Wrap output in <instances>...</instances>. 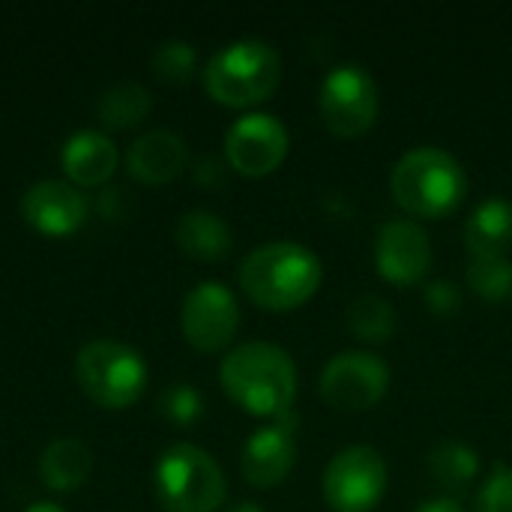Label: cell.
Returning a JSON list of instances; mask_svg holds the SVG:
<instances>
[{"mask_svg":"<svg viewBox=\"0 0 512 512\" xmlns=\"http://www.w3.org/2000/svg\"><path fill=\"white\" fill-rule=\"evenodd\" d=\"M297 417L285 414L279 417L273 426L258 429L240 453V471L243 480L252 489H273L279 483H285V477L291 474L294 462H297Z\"/></svg>","mask_w":512,"mask_h":512,"instance_id":"cell-13","label":"cell"},{"mask_svg":"<svg viewBox=\"0 0 512 512\" xmlns=\"http://www.w3.org/2000/svg\"><path fill=\"white\" fill-rule=\"evenodd\" d=\"M282 81V60L261 39H237L219 48L207 69L204 87L213 102L228 108H252L273 96Z\"/></svg>","mask_w":512,"mask_h":512,"instance_id":"cell-4","label":"cell"},{"mask_svg":"<svg viewBox=\"0 0 512 512\" xmlns=\"http://www.w3.org/2000/svg\"><path fill=\"white\" fill-rule=\"evenodd\" d=\"M93 474V453L75 438H60L39 456V480L51 492H75Z\"/></svg>","mask_w":512,"mask_h":512,"instance_id":"cell-18","label":"cell"},{"mask_svg":"<svg viewBox=\"0 0 512 512\" xmlns=\"http://www.w3.org/2000/svg\"><path fill=\"white\" fill-rule=\"evenodd\" d=\"M180 327L186 342L201 354H216L228 348L240 327L237 297L222 282H198L183 300Z\"/></svg>","mask_w":512,"mask_h":512,"instance_id":"cell-10","label":"cell"},{"mask_svg":"<svg viewBox=\"0 0 512 512\" xmlns=\"http://www.w3.org/2000/svg\"><path fill=\"white\" fill-rule=\"evenodd\" d=\"M390 192L396 204L417 219H444L456 213L468 195V177L456 156L438 147L408 150L393 174Z\"/></svg>","mask_w":512,"mask_h":512,"instance_id":"cell-3","label":"cell"},{"mask_svg":"<svg viewBox=\"0 0 512 512\" xmlns=\"http://www.w3.org/2000/svg\"><path fill=\"white\" fill-rule=\"evenodd\" d=\"M291 138L279 117L273 114H243L231 123L225 135V162L240 177H267L288 156Z\"/></svg>","mask_w":512,"mask_h":512,"instance_id":"cell-11","label":"cell"},{"mask_svg":"<svg viewBox=\"0 0 512 512\" xmlns=\"http://www.w3.org/2000/svg\"><path fill=\"white\" fill-rule=\"evenodd\" d=\"M348 330L360 342L384 345L396 336V309L378 294H360L348 306Z\"/></svg>","mask_w":512,"mask_h":512,"instance_id":"cell-22","label":"cell"},{"mask_svg":"<svg viewBox=\"0 0 512 512\" xmlns=\"http://www.w3.org/2000/svg\"><path fill=\"white\" fill-rule=\"evenodd\" d=\"M87 198L66 180H39L21 198L24 222L45 237H69L87 222Z\"/></svg>","mask_w":512,"mask_h":512,"instance_id":"cell-14","label":"cell"},{"mask_svg":"<svg viewBox=\"0 0 512 512\" xmlns=\"http://www.w3.org/2000/svg\"><path fill=\"white\" fill-rule=\"evenodd\" d=\"M387 495V465L375 447L339 450L324 471V501L333 512H372Z\"/></svg>","mask_w":512,"mask_h":512,"instance_id":"cell-8","label":"cell"},{"mask_svg":"<svg viewBox=\"0 0 512 512\" xmlns=\"http://www.w3.org/2000/svg\"><path fill=\"white\" fill-rule=\"evenodd\" d=\"M375 267L384 282L399 288L423 282L432 267L429 234L411 219L384 222L375 237Z\"/></svg>","mask_w":512,"mask_h":512,"instance_id":"cell-12","label":"cell"},{"mask_svg":"<svg viewBox=\"0 0 512 512\" xmlns=\"http://www.w3.org/2000/svg\"><path fill=\"white\" fill-rule=\"evenodd\" d=\"M24 512H66L63 507H57V504H51V501H36V504H30Z\"/></svg>","mask_w":512,"mask_h":512,"instance_id":"cell-30","label":"cell"},{"mask_svg":"<svg viewBox=\"0 0 512 512\" xmlns=\"http://www.w3.org/2000/svg\"><path fill=\"white\" fill-rule=\"evenodd\" d=\"M75 378L93 405L105 411H126L147 390V363L123 342L96 339L78 351Z\"/></svg>","mask_w":512,"mask_h":512,"instance_id":"cell-6","label":"cell"},{"mask_svg":"<svg viewBox=\"0 0 512 512\" xmlns=\"http://www.w3.org/2000/svg\"><path fill=\"white\" fill-rule=\"evenodd\" d=\"M150 93L147 87L135 84V81H120L111 84L108 90H102L99 102H96V117L105 129H132L138 126L147 114H150Z\"/></svg>","mask_w":512,"mask_h":512,"instance_id":"cell-20","label":"cell"},{"mask_svg":"<svg viewBox=\"0 0 512 512\" xmlns=\"http://www.w3.org/2000/svg\"><path fill=\"white\" fill-rule=\"evenodd\" d=\"M468 288L489 303H501L512 294L510 258H471Z\"/></svg>","mask_w":512,"mask_h":512,"instance_id":"cell-23","label":"cell"},{"mask_svg":"<svg viewBox=\"0 0 512 512\" xmlns=\"http://www.w3.org/2000/svg\"><path fill=\"white\" fill-rule=\"evenodd\" d=\"M225 165H228V162H222V159H216V156H201V159L195 162V168H192V177H195L201 186L216 189V186H222L225 177H228V168H225Z\"/></svg>","mask_w":512,"mask_h":512,"instance_id":"cell-28","label":"cell"},{"mask_svg":"<svg viewBox=\"0 0 512 512\" xmlns=\"http://www.w3.org/2000/svg\"><path fill=\"white\" fill-rule=\"evenodd\" d=\"M225 396L252 417H285L297 399V366L270 342L237 345L219 366Z\"/></svg>","mask_w":512,"mask_h":512,"instance_id":"cell-1","label":"cell"},{"mask_svg":"<svg viewBox=\"0 0 512 512\" xmlns=\"http://www.w3.org/2000/svg\"><path fill=\"white\" fill-rule=\"evenodd\" d=\"M120 153L114 141L102 132L81 129L66 138L60 150V168L72 186H102L114 177Z\"/></svg>","mask_w":512,"mask_h":512,"instance_id":"cell-16","label":"cell"},{"mask_svg":"<svg viewBox=\"0 0 512 512\" xmlns=\"http://www.w3.org/2000/svg\"><path fill=\"white\" fill-rule=\"evenodd\" d=\"M318 111L336 138H363L378 120L375 78L357 63L330 69L318 90Z\"/></svg>","mask_w":512,"mask_h":512,"instance_id":"cell-7","label":"cell"},{"mask_svg":"<svg viewBox=\"0 0 512 512\" xmlns=\"http://www.w3.org/2000/svg\"><path fill=\"white\" fill-rule=\"evenodd\" d=\"M324 279L321 258L300 243H267L240 264L243 294L267 312H291L309 303Z\"/></svg>","mask_w":512,"mask_h":512,"instance_id":"cell-2","label":"cell"},{"mask_svg":"<svg viewBox=\"0 0 512 512\" xmlns=\"http://www.w3.org/2000/svg\"><path fill=\"white\" fill-rule=\"evenodd\" d=\"M159 414L174 426H195L204 417V396L189 384H174L159 393Z\"/></svg>","mask_w":512,"mask_h":512,"instance_id":"cell-25","label":"cell"},{"mask_svg":"<svg viewBox=\"0 0 512 512\" xmlns=\"http://www.w3.org/2000/svg\"><path fill=\"white\" fill-rule=\"evenodd\" d=\"M390 390V369L381 357L369 351L336 354L318 381L321 399L342 414H360L375 408Z\"/></svg>","mask_w":512,"mask_h":512,"instance_id":"cell-9","label":"cell"},{"mask_svg":"<svg viewBox=\"0 0 512 512\" xmlns=\"http://www.w3.org/2000/svg\"><path fill=\"white\" fill-rule=\"evenodd\" d=\"M153 486L165 512H216L228 495L219 462L195 444L168 447L156 462Z\"/></svg>","mask_w":512,"mask_h":512,"instance_id":"cell-5","label":"cell"},{"mask_svg":"<svg viewBox=\"0 0 512 512\" xmlns=\"http://www.w3.org/2000/svg\"><path fill=\"white\" fill-rule=\"evenodd\" d=\"M429 474L438 486L450 489V492H462L468 489L477 474H480V456L474 447L462 444V441H441L429 450Z\"/></svg>","mask_w":512,"mask_h":512,"instance_id":"cell-21","label":"cell"},{"mask_svg":"<svg viewBox=\"0 0 512 512\" xmlns=\"http://www.w3.org/2000/svg\"><path fill=\"white\" fill-rule=\"evenodd\" d=\"M225 512H264V507H258L255 501H240V504H234V507H228Z\"/></svg>","mask_w":512,"mask_h":512,"instance_id":"cell-31","label":"cell"},{"mask_svg":"<svg viewBox=\"0 0 512 512\" xmlns=\"http://www.w3.org/2000/svg\"><path fill=\"white\" fill-rule=\"evenodd\" d=\"M471 258H507L512 249V204L504 198L483 201L465 222Z\"/></svg>","mask_w":512,"mask_h":512,"instance_id":"cell-17","label":"cell"},{"mask_svg":"<svg viewBox=\"0 0 512 512\" xmlns=\"http://www.w3.org/2000/svg\"><path fill=\"white\" fill-rule=\"evenodd\" d=\"M174 240L195 261H222L231 252V228L213 210H189L177 222Z\"/></svg>","mask_w":512,"mask_h":512,"instance_id":"cell-19","label":"cell"},{"mask_svg":"<svg viewBox=\"0 0 512 512\" xmlns=\"http://www.w3.org/2000/svg\"><path fill=\"white\" fill-rule=\"evenodd\" d=\"M186 162H189L186 141L168 129L147 132V135L135 138L126 150V168L144 186L171 183L186 168Z\"/></svg>","mask_w":512,"mask_h":512,"instance_id":"cell-15","label":"cell"},{"mask_svg":"<svg viewBox=\"0 0 512 512\" xmlns=\"http://www.w3.org/2000/svg\"><path fill=\"white\" fill-rule=\"evenodd\" d=\"M150 69L159 81L165 84H189L195 69H198V54L189 42L183 39H171V42H162L153 57H150Z\"/></svg>","mask_w":512,"mask_h":512,"instance_id":"cell-24","label":"cell"},{"mask_svg":"<svg viewBox=\"0 0 512 512\" xmlns=\"http://www.w3.org/2000/svg\"><path fill=\"white\" fill-rule=\"evenodd\" d=\"M414 512H465L459 507V501H453V498H432V501H426V504H420Z\"/></svg>","mask_w":512,"mask_h":512,"instance_id":"cell-29","label":"cell"},{"mask_svg":"<svg viewBox=\"0 0 512 512\" xmlns=\"http://www.w3.org/2000/svg\"><path fill=\"white\" fill-rule=\"evenodd\" d=\"M426 306L435 318H453L462 309V288L453 279H435L426 285Z\"/></svg>","mask_w":512,"mask_h":512,"instance_id":"cell-27","label":"cell"},{"mask_svg":"<svg viewBox=\"0 0 512 512\" xmlns=\"http://www.w3.org/2000/svg\"><path fill=\"white\" fill-rule=\"evenodd\" d=\"M477 512H512V468L495 465L477 495Z\"/></svg>","mask_w":512,"mask_h":512,"instance_id":"cell-26","label":"cell"}]
</instances>
